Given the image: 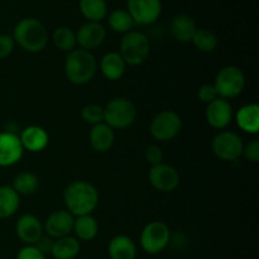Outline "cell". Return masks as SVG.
Here are the masks:
<instances>
[{
	"label": "cell",
	"mask_w": 259,
	"mask_h": 259,
	"mask_svg": "<svg viewBox=\"0 0 259 259\" xmlns=\"http://www.w3.org/2000/svg\"><path fill=\"white\" fill-rule=\"evenodd\" d=\"M63 201L73 217L91 215L99 204V191L90 182L73 181L65 189Z\"/></svg>",
	"instance_id": "6da1fadb"
},
{
	"label": "cell",
	"mask_w": 259,
	"mask_h": 259,
	"mask_svg": "<svg viewBox=\"0 0 259 259\" xmlns=\"http://www.w3.org/2000/svg\"><path fill=\"white\" fill-rule=\"evenodd\" d=\"M12 37L20 48L30 53L42 52L50 40L46 25L33 17L20 19L13 29Z\"/></svg>",
	"instance_id": "7a4b0ae2"
},
{
	"label": "cell",
	"mask_w": 259,
	"mask_h": 259,
	"mask_svg": "<svg viewBox=\"0 0 259 259\" xmlns=\"http://www.w3.org/2000/svg\"><path fill=\"white\" fill-rule=\"evenodd\" d=\"M98 70L96 58L90 51L77 48L67 53L65 61V73L73 85H85L90 82Z\"/></svg>",
	"instance_id": "3957f363"
},
{
	"label": "cell",
	"mask_w": 259,
	"mask_h": 259,
	"mask_svg": "<svg viewBox=\"0 0 259 259\" xmlns=\"http://www.w3.org/2000/svg\"><path fill=\"white\" fill-rule=\"evenodd\" d=\"M151 51L148 37L139 30L125 33L120 40L119 55L129 66H139L147 61Z\"/></svg>",
	"instance_id": "277c9868"
},
{
	"label": "cell",
	"mask_w": 259,
	"mask_h": 259,
	"mask_svg": "<svg viewBox=\"0 0 259 259\" xmlns=\"http://www.w3.org/2000/svg\"><path fill=\"white\" fill-rule=\"evenodd\" d=\"M137 118L136 105L129 99H111L104 108V123L111 129H125L134 123Z\"/></svg>",
	"instance_id": "5b68a950"
},
{
	"label": "cell",
	"mask_w": 259,
	"mask_h": 259,
	"mask_svg": "<svg viewBox=\"0 0 259 259\" xmlns=\"http://www.w3.org/2000/svg\"><path fill=\"white\" fill-rule=\"evenodd\" d=\"M212 85L219 98L225 99V100L237 98L242 94L245 86L244 72L237 66H225L218 72Z\"/></svg>",
	"instance_id": "8992f818"
},
{
	"label": "cell",
	"mask_w": 259,
	"mask_h": 259,
	"mask_svg": "<svg viewBox=\"0 0 259 259\" xmlns=\"http://www.w3.org/2000/svg\"><path fill=\"white\" fill-rule=\"evenodd\" d=\"M171 240V232L166 223L151 222L141 233V247L148 254H158L164 250Z\"/></svg>",
	"instance_id": "52a82bcc"
},
{
	"label": "cell",
	"mask_w": 259,
	"mask_h": 259,
	"mask_svg": "<svg viewBox=\"0 0 259 259\" xmlns=\"http://www.w3.org/2000/svg\"><path fill=\"white\" fill-rule=\"evenodd\" d=\"M181 128V116L174 110H163L152 119L149 132L157 141L167 142L174 139L180 133Z\"/></svg>",
	"instance_id": "ba28073f"
},
{
	"label": "cell",
	"mask_w": 259,
	"mask_h": 259,
	"mask_svg": "<svg viewBox=\"0 0 259 259\" xmlns=\"http://www.w3.org/2000/svg\"><path fill=\"white\" fill-rule=\"evenodd\" d=\"M211 148L218 158L223 161H237L240 156H243L244 143L238 133L224 131L214 137Z\"/></svg>",
	"instance_id": "9c48e42d"
},
{
	"label": "cell",
	"mask_w": 259,
	"mask_h": 259,
	"mask_svg": "<svg viewBox=\"0 0 259 259\" xmlns=\"http://www.w3.org/2000/svg\"><path fill=\"white\" fill-rule=\"evenodd\" d=\"M162 0H126V10L136 25H149L162 14Z\"/></svg>",
	"instance_id": "30bf717a"
},
{
	"label": "cell",
	"mask_w": 259,
	"mask_h": 259,
	"mask_svg": "<svg viewBox=\"0 0 259 259\" xmlns=\"http://www.w3.org/2000/svg\"><path fill=\"white\" fill-rule=\"evenodd\" d=\"M148 181L159 192H172L179 187L180 175L175 167L166 163L152 166L148 172Z\"/></svg>",
	"instance_id": "8fae6325"
},
{
	"label": "cell",
	"mask_w": 259,
	"mask_h": 259,
	"mask_svg": "<svg viewBox=\"0 0 259 259\" xmlns=\"http://www.w3.org/2000/svg\"><path fill=\"white\" fill-rule=\"evenodd\" d=\"M23 148L19 136L14 132H0V167H10L22 159Z\"/></svg>",
	"instance_id": "7c38bea8"
},
{
	"label": "cell",
	"mask_w": 259,
	"mask_h": 259,
	"mask_svg": "<svg viewBox=\"0 0 259 259\" xmlns=\"http://www.w3.org/2000/svg\"><path fill=\"white\" fill-rule=\"evenodd\" d=\"M106 38V29L101 23L86 22L76 32V45L86 51L100 47Z\"/></svg>",
	"instance_id": "4fadbf2b"
},
{
	"label": "cell",
	"mask_w": 259,
	"mask_h": 259,
	"mask_svg": "<svg viewBox=\"0 0 259 259\" xmlns=\"http://www.w3.org/2000/svg\"><path fill=\"white\" fill-rule=\"evenodd\" d=\"M73 223H75V217L71 212H68L67 210H58L47 218L43 225V230L52 239H58V238L67 237L70 233H72Z\"/></svg>",
	"instance_id": "5bb4252c"
},
{
	"label": "cell",
	"mask_w": 259,
	"mask_h": 259,
	"mask_svg": "<svg viewBox=\"0 0 259 259\" xmlns=\"http://www.w3.org/2000/svg\"><path fill=\"white\" fill-rule=\"evenodd\" d=\"M206 120L212 128L215 129H225L233 120V106L229 100L218 98L210 104H207L206 108Z\"/></svg>",
	"instance_id": "9a60e30c"
},
{
	"label": "cell",
	"mask_w": 259,
	"mask_h": 259,
	"mask_svg": "<svg viewBox=\"0 0 259 259\" xmlns=\"http://www.w3.org/2000/svg\"><path fill=\"white\" fill-rule=\"evenodd\" d=\"M43 232L45 230L40 220L32 214L22 215L15 224V233L25 245L35 244L43 235Z\"/></svg>",
	"instance_id": "2e32d148"
},
{
	"label": "cell",
	"mask_w": 259,
	"mask_h": 259,
	"mask_svg": "<svg viewBox=\"0 0 259 259\" xmlns=\"http://www.w3.org/2000/svg\"><path fill=\"white\" fill-rule=\"evenodd\" d=\"M19 139L23 148L32 152V153H37V152H42L48 146L50 136H48L47 131L43 129L42 126L29 125L23 129Z\"/></svg>",
	"instance_id": "e0dca14e"
},
{
	"label": "cell",
	"mask_w": 259,
	"mask_h": 259,
	"mask_svg": "<svg viewBox=\"0 0 259 259\" xmlns=\"http://www.w3.org/2000/svg\"><path fill=\"white\" fill-rule=\"evenodd\" d=\"M197 30V25L195 20L189 14L180 13L171 19L169 23V32L172 37L181 43L191 42L195 32Z\"/></svg>",
	"instance_id": "ac0fdd59"
},
{
	"label": "cell",
	"mask_w": 259,
	"mask_h": 259,
	"mask_svg": "<svg viewBox=\"0 0 259 259\" xmlns=\"http://www.w3.org/2000/svg\"><path fill=\"white\" fill-rule=\"evenodd\" d=\"M89 139H90V144L94 151L104 153L113 147L115 133H114V129H111L108 124L103 121V123L93 125L89 134Z\"/></svg>",
	"instance_id": "d6986e66"
},
{
	"label": "cell",
	"mask_w": 259,
	"mask_h": 259,
	"mask_svg": "<svg viewBox=\"0 0 259 259\" xmlns=\"http://www.w3.org/2000/svg\"><path fill=\"white\" fill-rule=\"evenodd\" d=\"M126 63L119 55V52H111L105 53L100 61V71L104 75V77L108 78L110 81H118L125 73Z\"/></svg>",
	"instance_id": "ffe728a7"
},
{
	"label": "cell",
	"mask_w": 259,
	"mask_h": 259,
	"mask_svg": "<svg viewBox=\"0 0 259 259\" xmlns=\"http://www.w3.org/2000/svg\"><path fill=\"white\" fill-rule=\"evenodd\" d=\"M108 253L110 259H136L137 245L131 237L119 234L109 243Z\"/></svg>",
	"instance_id": "44dd1931"
},
{
	"label": "cell",
	"mask_w": 259,
	"mask_h": 259,
	"mask_svg": "<svg viewBox=\"0 0 259 259\" xmlns=\"http://www.w3.org/2000/svg\"><path fill=\"white\" fill-rule=\"evenodd\" d=\"M237 125L243 132L249 134H258L259 132V106L252 103L242 106L235 114Z\"/></svg>",
	"instance_id": "7402d4cb"
},
{
	"label": "cell",
	"mask_w": 259,
	"mask_h": 259,
	"mask_svg": "<svg viewBox=\"0 0 259 259\" xmlns=\"http://www.w3.org/2000/svg\"><path fill=\"white\" fill-rule=\"evenodd\" d=\"M80 249L81 245L77 238L67 235L53 242L51 255L55 259H75L80 253Z\"/></svg>",
	"instance_id": "603a6c76"
},
{
	"label": "cell",
	"mask_w": 259,
	"mask_h": 259,
	"mask_svg": "<svg viewBox=\"0 0 259 259\" xmlns=\"http://www.w3.org/2000/svg\"><path fill=\"white\" fill-rule=\"evenodd\" d=\"M78 9L88 22L101 23L109 13L106 0H80Z\"/></svg>",
	"instance_id": "cb8c5ba5"
},
{
	"label": "cell",
	"mask_w": 259,
	"mask_h": 259,
	"mask_svg": "<svg viewBox=\"0 0 259 259\" xmlns=\"http://www.w3.org/2000/svg\"><path fill=\"white\" fill-rule=\"evenodd\" d=\"M72 232L75 233L78 240L89 242V240H93L98 235L99 224L93 215L76 217Z\"/></svg>",
	"instance_id": "d4e9b609"
},
{
	"label": "cell",
	"mask_w": 259,
	"mask_h": 259,
	"mask_svg": "<svg viewBox=\"0 0 259 259\" xmlns=\"http://www.w3.org/2000/svg\"><path fill=\"white\" fill-rule=\"evenodd\" d=\"M20 197L12 186H0V219L13 217L19 209Z\"/></svg>",
	"instance_id": "484cf974"
},
{
	"label": "cell",
	"mask_w": 259,
	"mask_h": 259,
	"mask_svg": "<svg viewBox=\"0 0 259 259\" xmlns=\"http://www.w3.org/2000/svg\"><path fill=\"white\" fill-rule=\"evenodd\" d=\"M108 18V25L113 32L125 34V33L133 30L134 24L131 14L126 9H114L106 15Z\"/></svg>",
	"instance_id": "4316f807"
},
{
	"label": "cell",
	"mask_w": 259,
	"mask_h": 259,
	"mask_svg": "<svg viewBox=\"0 0 259 259\" xmlns=\"http://www.w3.org/2000/svg\"><path fill=\"white\" fill-rule=\"evenodd\" d=\"M52 42L63 52H71L76 47V32L67 25H60L52 33Z\"/></svg>",
	"instance_id": "83f0119b"
},
{
	"label": "cell",
	"mask_w": 259,
	"mask_h": 259,
	"mask_svg": "<svg viewBox=\"0 0 259 259\" xmlns=\"http://www.w3.org/2000/svg\"><path fill=\"white\" fill-rule=\"evenodd\" d=\"M39 186V180L33 172H20L13 180L12 187L18 195H32Z\"/></svg>",
	"instance_id": "f1b7e54d"
},
{
	"label": "cell",
	"mask_w": 259,
	"mask_h": 259,
	"mask_svg": "<svg viewBox=\"0 0 259 259\" xmlns=\"http://www.w3.org/2000/svg\"><path fill=\"white\" fill-rule=\"evenodd\" d=\"M191 42L194 43V46L199 51H201V52H205V53H209L217 50L219 40H218L217 34H215L212 30L206 29V28H201V29L197 28L194 37H192Z\"/></svg>",
	"instance_id": "f546056e"
},
{
	"label": "cell",
	"mask_w": 259,
	"mask_h": 259,
	"mask_svg": "<svg viewBox=\"0 0 259 259\" xmlns=\"http://www.w3.org/2000/svg\"><path fill=\"white\" fill-rule=\"evenodd\" d=\"M81 119L90 125L104 121V108L98 104H88L81 109Z\"/></svg>",
	"instance_id": "4dcf8cb0"
},
{
	"label": "cell",
	"mask_w": 259,
	"mask_h": 259,
	"mask_svg": "<svg viewBox=\"0 0 259 259\" xmlns=\"http://www.w3.org/2000/svg\"><path fill=\"white\" fill-rule=\"evenodd\" d=\"M144 156H146L147 162L151 163L152 166L162 163V161H163V152L158 146H154V144L147 147L146 151H144Z\"/></svg>",
	"instance_id": "1f68e13d"
},
{
	"label": "cell",
	"mask_w": 259,
	"mask_h": 259,
	"mask_svg": "<svg viewBox=\"0 0 259 259\" xmlns=\"http://www.w3.org/2000/svg\"><path fill=\"white\" fill-rule=\"evenodd\" d=\"M15 42L12 35L9 34H0V60L9 57L14 51Z\"/></svg>",
	"instance_id": "d6a6232c"
},
{
	"label": "cell",
	"mask_w": 259,
	"mask_h": 259,
	"mask_svg": "<svg viewBox=\"0 0 259 259\" xmlns=\"http://www.w3.org/2000/svg\"><path fill=\"white\" fill-rule=\"evenodd\" d=\"M197 96H199L200 100L205 104H210L211 101H214L215 99L219 98L212 83H205V85H202L201 88L199 89Z\"/></svg>",
	"instance_id": "836d02e7"
},
{
	"label": "cell",
	"mask_w": 259,
	"mask_h": 259,
	"mask_svg": "<svg viewBox=\"0 0 259 259\" xmlns=\"http://www.w3.org/2000/svg\"><path fill=\"white\" fill-rule=\"evenodd\" d=\"M243 154H244V157L249 162L257 163V162L259 161V141L258 139H254V141L249 142L247 146H244V148H243Z\"/></svg>",
	"instance_id": "e575fe53"
},
{
	"label": "cell",
	"mask_w": 259,
	"mask_h": 259,
	"mask_svg": "<svg viewBox=\"0 0 259 259\" xmlns=\"http://www.w3.org/2000/svg\"><path fill=\"white\" fill-rule=\"evenodd\" d=\"M17 259H46V255L34 245H25L18 252Z\"/></svg>",
	"instance_id": "d590c367"
},
{
	"label": "cell",
	"mask_w": 259,
	"mask_h": 259,
	"mask_svg": "<svg viewBox=\"0 0 259 259\" xmlns=\"http://www.w3.org/2000/svg\"><path fill=\"white\" fill-rule=\"evenodd\" d=\"M53 242H55V240H53L51 237H48V235H42V237L35 242V244L33 245H34L38 250H40L43 254L47 255V254H51V250H52V247H53Z\"/></svg>",
	"instance_id": "8d00e7d4"
}]
</instances>
